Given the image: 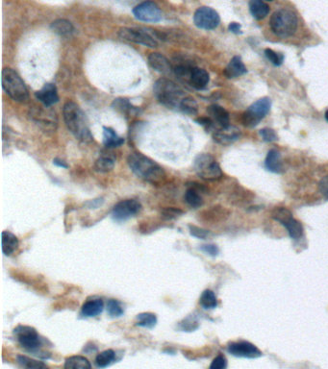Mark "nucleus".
<instances>
[{"mask_svg":"<svg viewBox=\"0 0 328 369\" xmlns=\"http://www.w3.org/2000/svg\"><path fill=\"white\" fill-rule=\"evenodd\" d=\"M19 343L30 352H38L42 346V339L35 328L20 325L14 330Z\"/></svg>","mask_w":328,"mask_h":369,"instance_id":"obj_8","label":"nucleus"},{"mask_svg":"<svg viewBox=\"0 0 328 369\" xmlns=\"http://www.w3.org/2000/svg\"><path fill=\"white\" fill-rule=\"evenodd\" d=\"M199 326V323L197 321V319L193 317V316H189L188 318L183 319L180 324L179 328L184 331V332H194V330H196Z\"/></svg>","mask_w":328,"mask_h":369,"instance_id":"obj_38","label":"nucleus"},{"mask_svg":"<svg viewBox=\"0 0 328 369\" xmlns=\"http://www.w3.org/2000/svg\"><path fill=\"white\" fill-rule=\"evenodd\" d=\"M1 243H2V251L6 256L12 255L19 247L17 237L14 234L7 231L2 232Z\"/></svg>","mask_w":328,"mask_h":369,"instance_id":"obj_23","label":"nucleus"},{"mask_svg":"<svg viewBox=\"0 0 328 369\" xmlns=\"http://www.w3.org/2000/svg\"><path fill=\"white\" fill-rule=\"evenodd\" d=\"M127 162L135 175L151 184H159L166 177L164 170L157 162L140 152L131 153L127 158Z\"/></svg>","mask_w":328,"mask_h":369,"instance_id":"obj_1","label":"nucleus"},{"mask_svg":"<svg viewBox=\"0 0 328 369\" xmlns=\"http://www.w3.org/2000/svg\"><path fill=\"white\" fill-rule=\"evenodd\" d=\"M115 167V157L103 154L100 156L95 163V169L98 172H110Z\"/></svg>","mask_w":328,"mask_h":369,"instance_id":"obj_31","label":"nucleus"},{"mask_svg":"<svg viewBox=\"0 0 328 369\" xmlns=\"http://www.w3.org/2000/svg\"><path fill=\"white\" fill-rule=\"evenodd\" d=\"M210 81L209 74L205 69L199 67H194L190 76L189 83L194 89H203Z\"/></svg>","mask_w":328,"mask_h":369,"instance_id":"obj_20","label":"nucleus"},{"mask_svg":"<svg viewBox=\"0 0 328 369\" xmlns=\"http://www.w3.org/2000/svg\"><path fill=\"white\" fill-rule=\"evenodd\" d=\"M272 218L280 222L293 239H298L303 236V226L293 217L291 212L286 208H276L272 213Z\"/></svg>","mask_w":328,"mask_h":369,"instance_id":"obj_9","label":"nucleus"},{"mask_svg":"<svg viewBox=\"0 0 328 369\" xmlns=\"http://www.w3.org/2000/svg\"><path fill=\"white\" fill-rule=\"evenodd\" d=\"M119 2H121L122 4L125 5H133L135 3H137L139 0H119Z\"/></svg>","mask_w":328,"mask_h":369,"instance_id":"obj_50","label":"nucleus"},{"mask_svg":"<svg viewBox=\"0 0 328 369\" xmlns=\"http://www.w3.org/2000/svg\"><path fill=\"white\" fill-rule=\"evenodd\" d=\"M189 229H190V234L197 238L205 239L210 235L208 230L202 229L201 227H197L194 225H189Z\"/></svg>","mask_w":328,"mask_h":369,"instance_id":"obj_42","label":"nucleus"},{"mask_svg":"<svg viewBox=\"0 0 328 369\" xmlns=\"http://www.w3.org/2000/svg\"><path fill=\"white\" fill-rule=\"evenodd\" d=\"M36 97L45 107H49L59 101L57 88L53 84H45L42 89L36 93Z\"/></svg>","mask_w":328,"mask_h":369,"instance_id":"obj_16","label":"nucleus"},{"mask_svg":"<svg viewBox=\"0 0 328 369\" xmlns=\"http://www.w3.org/2000/svg\"><path fill=\"white\" fill-rule=\"evenodd\" d=\"M196 174L205 181H216L223 177V171L213 156L201 154L194 161Z\"/></svg>","mask_w":328,"mask_h":369,"instance_id":"obj_6","label":"nucleus"},{"mask_svg":"<svg viewBox=\"0 0 328 369\" xmlns=\"http://www.w3.org/2000/svg\"><path fill=\"white\" fill-rule=\"evenodd\" d=\"M199 304L202 306L203 309L205 310H212V309H215L216 306H217V300H216V296L215 293L210 290V289H206L202 292V296H201V299H199Z\"/></svg>","mask_w":328,"mask_h":369,"instance_id":"obj_32","label":"nucleus"},{"mask_svg":"<svg viewBox=\"0 0 328 369\" xmlns=\"http://www.w3.org/2000/svg\"><path fill=\"white\" fill-rule=\"evenodd\" d=\"M227 351L233 356L239 358L257 359L262 356L261 351L254 344L247 341L231 342L227 346Z\"/></svg>","mask_w":328,"mask_h":369,"instance_id":"obj_14","label":"nucleus"},{"mask_svg":"<svg viewBox=\"0 0 328 369\" xmlns=\"http://www.w3.org/2000/svg\"><path fill=\"white\" fill-rule=\"evenodd\" d=\"M209 118L213 123H216L221 128L229 126V114L220 105H212L208 108Z\"/></svg>","mask_w":328,"mask_h":369,"instance_id":"obj_17","label":"nucleus"},{"mask_svg":"<svg viewBox=\"0 0 328 369\" xmlns=\"http://www.w3.org/2000/svg\"><path fill=\"white\" fill-rule=\"evenodd\" d=\"M103 203L102 199L90 200L89 202L86 203V206L89 209H97L99 206H101Z\"/></svg>","mask_w":328,"mask_h":369,"instance_id":"obj_47","label":"nucleus"},{"mask_svg":"<svg viewBox=\"0 0 328 369\" xmlns=\"http://www.w3.org/2000/svg\"><path fill=\"white\" fill-rule=\"evenodd\" d=\"M319 189L321 194L328 199V175L321 179L319 183Z\"/></svg>","mask_w":328,"mask_h":369,"instance_id":"obj_46","label":"nucleus"},{"mask_svg":"<svg viewBox=\"0 0 328 369\" xmlns=\"http://www.w3.org/2000/svg\"><path fill=\"white\" fill-rule=\"evenodd\" d=\"M136 324L143 328L151 329L157 324V317L152 312H142L137 316Z\"/></svg>","mask_w":328,"mask_h":369,"instance_id":"obj_35","label":"nucleus"},{"mask_svg":"<svg viewBox=\"0 0 328 369\" xmlns=\"http://www.w3.org/2000/svg\"><path fill=\"white\" fill-rule=\"evenodd\" d=\"M228 28L231 31L232 33H235V34H240L241 33V25L238 23H230Z\"/></svg>","mask_w":328,"mask_h":369,"instance_id":"obj_48","label":"nucleus"},{"mask_svg":"<svg viewBox=\"0 0 328 369\" xmlns=\"http://www.w3.org/2000/svg\"><path fill=\"white\" fill-rule=\"evenodd\" d=\"M150 67L160 73L168 74L172 71V66L168 59L160 53H151L149 55Z\"/></svg>","mask_w":328,"mask_h":369,"instance_id":"obj_19","label":"nucleus"},{"mask_svg":"<svg viewBox=\"0 0 328 369\" xmlns=\"http://www.w3.org/2000/svg\"><path fill=\"white\" fill-rule=\"evenodd\" d=\"M201 248H202V251L207 253L208 255L213 256V257H215L218 254V248L215 244H205V245H202Z\"/></svg>","mask_w":328,"mask_h":369,"instance_id":"obj_45","label":"nucleus"},{"mask_svg":"<svg viewBox=\"0 0 328 369\" xmlns=\"http://www.w3.org/2000/svg\"><path fill=\"white\" fill-rule=\"evenodd\" d=\"M265 167L268 171L274 172V173L282 172L283 168H282V163L280 161V153L277 150L272 149V150L268 151L267 158L265 160Z\"/></svg>","mask_w":328,"mask_h":369,"instance_id":"obj_25","label":"nucleus"},{"mask_svg":"<svg viewBox=\"0 0 328 369\" xmlns=\"http://www.w3.org/2000/svg\"><path fill=\"white\" fill-rule=\"evenodd\" d=\"M194 23L198 28L213 30L218 26L221 23V17L216 10L203 6L195 11Z\"/></svg>","mask_w":328,"mask_h":369,"instance_id":"obj_13","label":"nucleus"},{"mask_svg":"<svg viewBox=\"0 0 328 369\" xmlns=\"http://www.w3.org/2000/svg\"><path fill=\"white\" fill-rule=\"evenodd\" d=\"M249 11L256 20H263L269 13V7L263 0H250Z\"/></svg>","mask_w":328,"mask_h":369,"instance_id":"obj_27","label":"nucleus"},{"mask_svg":"<svg viewBox=\"0 0 328 369\" xmlns=\"http://www.w3.org/2000/svg\"><path fill=\"white\" fill-rule=\"evenodd\" d=\"M246 67L245 64L243 63V61L241 59V57L235 56L233 59L230 61V63L228 64V66L225 67L224 69V75L232 79V78H237L239 76L246 73Z\"/></svg>","mask_w":328,"mask_h":369,"instance_id":"obj_21","label":"nucleus"},{"mask_svg":"<svg viewBox=\"0 0 328 369\" xmlns=\"http://www.w3.org/2000/svg\"><path fill=\"white\" fill-rule=\"evenodd\" d=\"M267 1H272V0H267Z\"/></svg>","mask_w":328,"mask_h":369,"instance_id":"obj_52","label":"nucleus"},{"mask_svg":"<svg viewBox=\"0 0 328 369\" xmlns=\"http://www.w3.org/2000/svg\"><path fill=\"white\" fill-rule=\"evenodd\" d=\"M115 358H116V354L113 350L111 349L105 350L103 352L97 355V358H96V365L100 368L107 367L110 364H112L115 361Z\"/></svg>","mask_w":328,"mask_h":369,"instance_id":"obj_34","label":"nucleus"},{"mask_svg":"<svg viewBox=\"0 0 328 369\" xmlns=\"http://www.w3.org/2000/svg\"><path fill=\"white\" fill-rule=\"evenodd\" d=\"M271 107V100L268 97H263L254 102L243 115V123L246 127L253 128L267 116Z\"/></svg>","mask_w":328,"mask_h":369,"instance_id":"obj_7","label":"nucleus"},{"mask_svg":"<svg viewBox=\"0 0 328 369\" xmlns=\"http://www.w3.org/2000/svg\"><path fill=\"white\" fill-rule=\"evenodd\" d=\"M53 163H54L55 165L59 167V168H63V169H67V168H68V165L66 163V162H64V161H62V160H60V159H54Z\"/></svg>","mask_w":328,"mask_h":369,"instance_id":"obj_49","label":"nucleus"},{"mask_svg":"<svg viewBox=\"0 0 328 369\" xmlns=\"http://www.w3.org/2000/svg\"><path fill=\"white\" fill-rule=\"evenodd\" d=\"M198 192H199V190H197L195 187L190 188L185 192L184 199L190 207L197 209V208L202 207L203 205V198Z\"/></svg>","mask_w":328,"mask_h":369,"instance_id":"obj_30","label":"nucleus"},{"mask_svg":"<svg viewBox=\"0 0 328 369\" xmlns=\"http://www.w3.org/2000/svg\"><path fill=\"white\" fill-rule=\"evenodd\" d=\"M2 87L8 96L16 102H24L28 99V90L20 75L12 68H4L2 71Z\"/></svg>","mask_w":328,"mask_h":369,"instance_id":"obj_5","label":"nucleus"},{"mask_svg":"<svg viewBox=\"0 0 328 369\" xmlns=\"http://www.w3.org/2000/svg\"><path fill=\"white\" fill-rule=\"evenodd\" d=\"M241 136V132L237 127L228 126L225 128H221L213 134V139L216 143L226 145L238 140Z\"/></svg>","mask_w":328,"mask_h":369,"instance_id":"obj_15","label":"nucleus"},{"mask_svg":"<svg viewBox=\"0 0 328 369\" xmlns=\"http://www.w3.org/2000/svg\"><path fill=\"white\" fill-rule=\"evenodd\" d=\"M161 214H162V217H163L164 219L172 220V219H175V218L179 217L180 215H182V214H183V211L180 210L178 208H164V209L162 210V212H161Z\"/></svg>","mask_w":328,"mask_h":369,"instance_id":"obj_40","label":"nucleus"},{"mask_svg":"<svg viewBox=\"0 0 328 369\" xmlns=\"http://www.w3.org/2000/svg\"><path fill=\"white\" fill-rule=\"evenodd\" d=\"M104 310V303L102 299L89 300L82 306V313L87 318H95L99 316Z\"/></svg>","mask_w":328,"mask_h":369,"instance_id":"obj_24","label":"nucleus"},{"mask_svg":"<svg viewBox=\"0 0 328 369\" xmlns=\"http://www.w3.org/2000/svg\"><path fill=\"white\" fill-rule=\"evenodd\" d=\"M107 312L111 318H119L123 315V309L121 308L119 301L110 299L107 302Z\"/></svg>","mask_w":328,"mask_h":369,"instance_id":"obj_39","label":"nucleus"},{"mask_svg":"<svg viewBox=\"0 0 328 369\" xmlns=\"http://www.w3.org/2000/svg\"><path fill=\"white\" fill-rule=\"evenodd\" d=\"M227 366L226 359L223 355H218L214 359V361L211 363L210 368L211 369H224Z\"/></svg>","mask_w":328,"mask_h":369,"instance_id":"obj_44","label":"nucleus"},{"mask_svg":"<svg viewBox=\"0 0 328 369\" xmlns=\"http://www.w3.org/2000/svg\"><path fill=\"white\" fill-rule=\"evenodd\" d=\"M119 36L122 40L135 43L137 45H144L149 47H156L158 45L156 39L147 30L123 27L119 30Z\"/></svg>","mask_w":328,"mask_h":369,"instance_id":"obj_11","label":"nucleus"},{"mask_svg":"<svg viewBox=\"0 0 328 369\" xmlns=\"http://www.w3.org/2000/svg\"><path fill=\"white\" fill-rule=\"evenodd\" d=\"M64 367L66 369H89L92 364L89 360L83 356H71L66 360Z\"/></svg>","mask_w":328,"mask_h":369,"instance_id":"obj_29","label":"nucleus"},{"mask_svg":"<svg viewBox=\"0 0 328 369\" xmlns=\"http://www.w3.org/2000/svg\"><path fill=\"white\" fill-rule=\"evenodd\" d=\"M16 362L19 363L20 366H22L23 368L43 369L47 367V365L44 362L33 360V359L28 358L26 356H23V355H19L16 357Z\"/></svg>","mask_w":328,"mask_h":369,"instance_id":"obj_33","label":"nucleus"},{"mask_svg":"<svg viewBox=\"0 0 328 369\" xmlns=\"http://www.w3.org/2000/svg\"><path fill=\"white\" fill-rule=\"evenodd\" d=\"M51 29L60 36L67 37L74 33L75 27H74L72 23L68 22L67 20L59 19V20H56L55 22H53L51 24Z\"/></svg>","mask_w":328,"mask_h":369,"instance_id":"obj_28","label":"nucleus"},{"mask_svg":"<svg viewBox=\"0 0 328 369\" xmlns=\"http://www.w3.org/2000/svg\"><path fill=\"white\" fill-rule=\"evenodd\" d=\"M154 95L157 99L169 109H179L186 97L184 91L174 82L166 78L159 79L154 85Z\"/></svg>","mask_w":328,"mask_h":369,"instance_id":"obj_3","label":"nucleus"},{"mask_svg":"<svg viewBox=\"0 0 328 369\" xmlns=\"http://www.w3.org/2000/svg\"><path fill=\"white\" fill-rule=\"evenodd\" d=\"M180 110L185 113L187 115H190V116H194L196 113H197V103L195 102L193 97H190V96H186L182 103H181V107H180Z\"/></svg>","mask_w":328,"mask_h":369,"instance_id":"obj_36","label":"nucleus"},{"mask_svg":"<svg viewBox=\"0 0 328 369\" xmlns=\"http://www.w3.org/2000/svg\"><path fill=\"white\" fill-rule=\"evenodd\" d=\"M265 54H266L267 58H268L275 66L278 67V66H281V65H282L284 60L283 55H282V54L274 51V50H271V49H269V48L265 50Z\"/></svg>","mask_w":328,"mask_h":369,"instance_id":"obj_41","label":"nucleus"},{"mask_svg":"<svg viewBox=\"0 0 328 369\" xmlns=\"http://www.w3.org/2000/svg\"><path fill=\"white\" fill-rule=\"evenodd\" d=\"M142 204L136 199H125L113 208L112 217L118 222H126L142 211Z\"/></svg>","mask_w":328,"mask_h":369,"instance_id":"obj_10","label":"nucleus"},{"mask_svg":"<svg viewBox=\"0 0 328 369\" xmlns=\"http://www.w3.org/2000/svg\"><path fill=\"white\" fill-rule=\"evenodd\" d=\"M63 114L67 129L77 140L85 143H89L94 140L85 114L77 104L67 102L64 106Z\"/></svg>","mask_w":328,"mask_h":369,"instance_id":"obj_2","label":"nucleus"},{"mask_svg":"<svg viewBox=\"0 0 328 369\" xmlns=\"http://www.w3.org/2000/svg\"><path fill=\"white\" fill-rule=\"evenodd\" d=\"M324 117H325V119L327 120L328 121V110L327 111L325 112V115H324Z\"/></svg>","mask_w":328,"mask_h":369,"instance_id":"obj_51","label":"nucleus"},{"mask_svg":"<svg viewBox=\"0 0 328 369\" xmlns=\"http://www.w3.org/2000/svg\"><path fill=\"white\" fill-rule=\"evenodd\" d=\"M103 142L107 148L119 147L124 143V139L119 137L112 128L103 127Z\"/></svg>","mask_w":328,"mask_h":369,"instance_id":"obj_26","label":"nucleus"},{"mask_svg":"<svg viewBox=\"0 0 328 369\" xmlns=\"http://www.w3.org/2000/svg\"><path fill=\"white\" fill-rule=\"evenodd\" d=\"M202 216L203 222H209L211 224L217 223V222H224L226 218H228L229 211L221 206H216L203 212Z\"/></svg>","mask_w":328,"mask_h":369,"instance_id":"obj_18","label":"nucleus"},{"mask_svg":"<svg viewBox=\"0 0 328 369\" xmlns=\"http://www.w3.org/2000/svg\"><path fill=\"white\" fill-rule=\"evenodd\" d=\"M133 15L139 21L145 23H159L162 20V12L155 2L148 0L138 4L133 9Z\"/></svg>","mask_w":328,"mask_h":369,"instance_id":"obj_12","label":"nucleus"},{"mask_svg":"<svg viewBox=\"0 0 328 369\" xmlns=\"http://www.w3.org/2000/svg\"><path fill=\"white\" fill-rule=\"evenodd\" d=\"M31 117L42 125L46 126V128H54L56 125L55 113L45 111L43 109H36L32 112Z\"/></svg>","mask_w":328,"mask_h":369,"instance_id":"obj_22","label":"nucleus"},{"mask_svg":"<svg viewBox=\"0 0 328 369\" xmlns=\"http://www.w3.org/2000/svg\"><path fill=\"white\" fill-rule=\"evenodd\" d=\"M113 107L115 110H117L121 114H124V115H129L130 113L132 114V112L135 110L134 107L129 103V101L127 99H123V98L115 99V101L113 102Z\"/></svg>","mask_w":328,"mask_h":369,"instance_id":"obj_37","label":"nucleus"},{"mask_svg":"<svg viewBox=\"0 0 328 369\" xmlns=\"http://www.w3.org/2000/svg\"><path fill=\"white\" fill-rule=\"evenodd\" d=\"M259 134H260L263 140H265L267 142H271V141H276V140H278V137H277L276 132L270 128L261 129Z\"/></svg>","mask_w":328,"mask_h":369,"instance_id":"obj_43","label":"nucleus"},{"mask_svg":"<svg viewBox=\"0 0 328 369\" xmlns=\"http://www.w3.org/2000/svg\"><path fill=\"white\" fill-rule=\"evenodd\" d=\"M270 28L276 36L288 38L293 36L298 28V17L289 9H280L274 13L270 21Z\"/></svg>","mask_w":328,"mask_h":369,"instance_id":"obj_4","label":"nucleus"}]
</instances>
